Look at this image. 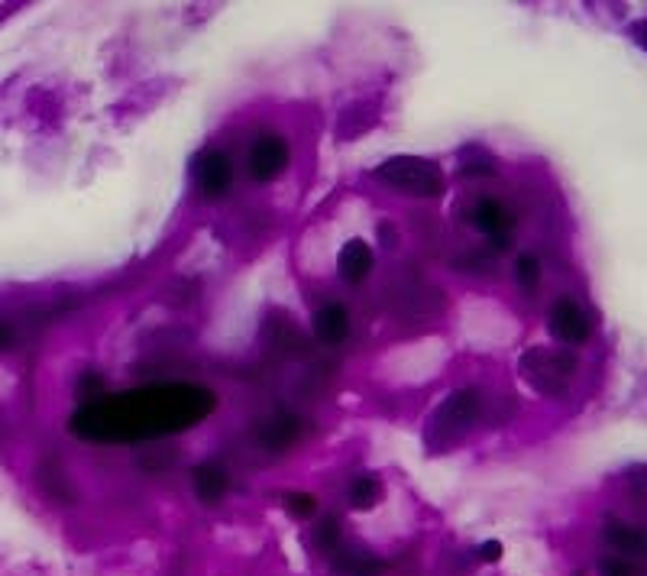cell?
Listing matches in <instances>:
<instances>
[{"instance_id":"5bb4252c","label":"cell","mask_w":647,"mask_h":576,"mask_svg":"<svg viewBox=\"0 0 647 576\" xmlns=\"http://www.w3.org/2000/svg\"><path fill=\"white\" fill-rule=\"evenodd\" d=\"M382 499V479L373 473H363V476H353L350 486H347V505L353 512H373Z\"/></svg>"},{"instance_id":"cb8c5ba5","label":"cell","mask_w":647,"mask_h":576,"mask_svg":"<svg viewBox=\"0 0 647 576\" xmlns=\"http://www.w3.org/2000/svg\"><path fill=\"white\" fill-rule=\"evenodd\" d=\"M10 344H13V331H10V327H7L4 321H0V350L10 347Z\"/></svg>"},{"instance_id":"ffe728a7","label":"cell","mask_w":647,"mask_h":576,"mask_svg":"<svg viewBox=\"0 0 647 576\" xmlns=\"http://www.w3.org/2000/svg\"><path fill=\"white\" fill-rule=\"evenodd\" d=\"M104 389H107V382H104L101 373H94V369H85V373H81L78 382H75V395H78L81 405L98 402L101 395H104Z\"/></svg>"},{"instance_id":"4fadbf2b","label":"cell","mask_w":647,"mask_h":576,"mask_svg":"<svg viewBox=\"0 0 647 576\" xmlns=\"http://www.w3.org/2000/svg\"><path fill=\"white\" fill-rule=\"evenodd\" d=\"M605 541H609V547L618 557H628V560L647 557V531L628 525V521L612 518L609 525H605Z\"/></svg>"},{"instance_id":"30bf717a","label":"cell","mask_w":647,"mask_h":576,"mask_svg":"<svg viewBox=\"0 0 647 576\" xmlns=\"http://www.w3.org/2000/svg\"><path fill=\"white\" fill-rule=\"evenodd\" d=\"M311 331H314V337H318L321 347H340L353 331L350 308L343 305V301H327V305H321L318 311H314Z\"/></svg>"},{"instance_id":"9a60e30c","label":"cell","mask_w":647,"mask_h":576,"mask_svg":"<svg viewBox=\"0 0 647 576\" xmlns=\"http://www.w3.org/2000/svg\"><path fill=\"white\" fill-rule=\"evenodd\" d=\"M334 570L340 576H382L385 564L379 557L369 554H356V551H337L334 554Z\"/></svg>"},{"instance_id":"d4e9b609","label":"cell","mask_w":647,"mask_h":576,"mask_svg":"<svg viewBox=\"0 0 647 576\" xmlns=\"http://www.w3.org/2000/svg\"><path fill=\"white\" fill-rule=\"evenodd\" d=\"M635 39H638V43H641V46L647 49V20L635 26Z\"/></svg>"},{"instance_id":"e0dca14e","label":"cell","mask_w":647,"mask_h":576,"mask_svg":"<svg viewBox=\"0 0 647 576\" xmlns=\"http://www.w3.org/2000/svg\"><path fill=\"white\" fill-rule=\"evenodd\" d=\"M282 505H285V512L292 515L295 521H308V518L318 515V496H314V492H305V489L285 492Z\"/></svg>"},{"instance_id":"603a6c76","label":"cell","mask_w":647,"mask_h":576,"mask_svg":"<svg viewBox=\"0 0 647 576\" xmlns=\"http://www.w3.org/2000/svg\"><path fill=\"white\" fill-rule=\"evenodd\" d=\"M376 233H379V237L385 240V243H382V246H385V250H395V243H398V237H395V230H392L389 224H379V227H376Z\"/></svg>"},{"instance_id":"7c38bea8","label":"cell","mask_w":647,"mask_h":576,"mask_svg":"<svg viewBox=\"0 0 647 576\" xmlns=\"http://www.w3.org/2000/svg\"><path fill=\"white\" fill-rule=\"evenodd\" d=\"M256 437H259V444H263V450H269V454H285L288 447L298 444L301 418L288 415V411H282V415H272V418H266L263 424H259Z\"/></svg>"},{"instance_id":"3957f363","label":"cell","mask_w":647,"mask_h":576,"mask_svg":"<svg viewBox=\"0 0 647 576\" xmlns=\"http://www.w3.org/2000/svg\"><path fill=\"white\" fill-rule=\"evenodd\" d=\"M580 369V360L570 350L557 347H531L521 356V373L534 389L544 395H563L570 386V379Z\"/></svg>"},{"instance_id":"7402d4cb","label":"cell","mask_w":647,"mask_h":576,"mask_svg":"<svg viewBox=\"0 0 647 576\" xmlns=\"http://www.w3.org/2000/svg\"><path fill=\"white\" fill-rule=\"evenodd\" d=\"M476 560L479 564H499L502 560V554H505V547H502V541H483V544H476Z\"/></svg>"},{"instance_id":"52a82bcc","label":"cell","mask_w":647,"mask_h":576,"mask_svg":"<svg viewBox=\"0 0 647 576\" xmlns=\"http://www.w3.org/2000/svg\"><path fill=\"white\" fill-rule=\"evenodd\" d=\"M233 178H237V169H233V159L224 149H201L195 159V188L204 201H224L233 191Z\"/></svg>"},{"instance_id":"5b68a950","label":"cell","mask_w":647,"mask_h":576,"mask_svg":"<svg viewBox=\"0 0 647 576\" xmlns=\"http://www.w3.org/2000/svg\"><path fill=\"white\" fill-rule=\"evenodd\" d=\"M466 221H470V227L476 233H483V237L489 240L486 250L492 256L508 253L515 246V224L518 221H515L512 208H508L502 198H492V195L476 198L470 204V211H466Z\"/></svg>"},{"instance_id":"8992f818","label":"cell","mask_w":647,"mask_h":576,"mask_svg":"<svg viewBox=\"0 0 647 576\" xmlns=\"http://www.w3.org/2000/svg\"><path fill=\"white\" fill-rule=\"evenodd\" d=\"M292 166V146L282 133H259L256 140L246 149V175L256 185H272L285 175V169Z\"/></svg>"},{"instance_id":"2e32d148","label":"cell","mask_w":647,"mask_h":576,"mask_svg":"<svg viewBox=\"0 0 647 576\" xmlns=\"http://www.w3.org/2000/svg\"><path fill=\"white\" fill-rule=\"evenodd\" d=\"M541 276H544L541 259L534 256V253H521V256L515 259V282H518L521 292H538Z\"/></svg>"},{"instance_id":"9c48e42d","label":"cell","mask_w":647,"mask_h":576,"mask_svg":"<svg viewBox=\"0 0 647 576\" xmlns=\"http://www.w3.org/2000/svg\"><path fill=\"white\" fill-rule=\"evenodd\" d=\"M233 486L230 470L220 460H201L195 470H191V492L204 509H217L220 502L227 499V492Z\"/></svg>"},{"instance_id":"277c9868","label":"cell","mask_w":647,"mask_h":576,"mask_svg":"<svg viewBox=\"0 0 647 576\" xmlns=\"http://www.w3.org/2000/svg\"><path fill=\"white\" fill-rule=\"evenodd\" d=\"M479 411H483V395H479V389L463 386L457 392H450L444 399V405H440L434 411V418H431L428 444L437 447V450H444L453 441H460L463 431L479 418Z\"/></svg>"},{"instance_id":"8fae6325","label":"cell","mask_w":647,"mask_h":576,"mask_svg":"<svg viewBox=\"0 0 647 576\" xmlns=\"http://www.w3.org/2000/svg\"><path fill=\"white\" fill-rule=\"evenodd\" d=\"M373 269H376V253H373V246H369L366 240L353 237V240H347L340 246L337 276L347 285H363L369 276H373Z\"/></svg>"},{"instance_id":"ac0fdd59","label":"cell","mask_w":647,"mask_h":576,"mask_svg":"<svg viewBox=\"0 0 647 576\" xmlns=\"http://www.w3.org/2000/svg\"><path fill=\"white\" fill-rule=\"evenodd\" d=\"M39 483H43V489L52 499L72 502V486H68V476L59 470V463H46L43 470H39Z\"/></svg>"},{"instance_id":"44dd1931","label":"cell","mask_w":647,"mask_h":576,"mask_svg":"<svg viewBox=\"0 0 647 576\" xmlns=\"http://www.w3.org/2000/svg\"><path fill=\"white\" fill-rule=\"evenodd\" d=\"M599 576H644V567L638 560H628V557H602L599 560Z\"/></svg>"},{"instance_id":"7a4b0ae2","label":"cell","mask_w":647,"mask_h":576,"mask_svg":"<svg viewBox=\"0 0 647 576\" xmlns=\"http://www.w3.org/2000/svg\"><path fill=\"white\" fill-rule=\"evenodd\" d=\"M373 175L382 185H389L411 198H440L447 191L444 169L424 156H392Z\"/></svg>"},{"instance_id":"6da1fadb","label":"cell","mask_w":647,"mask_h":576,"mask_svg":"<svg viewBox=\"0 0 647 576\" xmlns=\"http://www.w3.org/2000/svg\"><path fill=\"white\" fill-rule=\"evenodd\" d=\"M214 408V395L198 386H153L127 395H101L72 415V431L85 441H140L185 431Z\"/></svg>"},{"instance_id":"d6986e66","label":"cell","mask_w":647,"mask_h":576,"mask_svg":"<svg viewBox=\"0 0 647 576\" xmlns=\"http://www.w3.org/2000/svg\"><path fill=\"white\" fill-rule=\"evenodd\" d=\"M314 547L330 557L340 551V518L337 515H327L318 521V528H314Z\"/></svg>"},{"instance_id":"ba28073f","label":"cell","mask_w":647,"mask_h":576,"mask_svg":"<svg viewBox=\"0 0 647 576\" xmlns=\"http://www.w3.org/2000/svg\"><path fill=\"white\" fill-rule=\"evenodd\" d=\"M547 327L554 334V340H560L567 347H580L593 337V321H589V314L583 311L580 301L573 298L554 301V308L547 314Z\"/></svg>"}]
</instances>
